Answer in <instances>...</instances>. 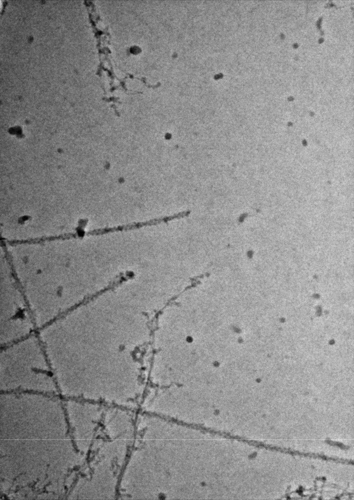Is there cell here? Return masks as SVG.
Returning <instances> with one entry per match:
<instances>
[{"label":"cell","mask_w":354,"mask_h":500,"mask_svg":"<svg viewBox=\"0 0 354 500\" xmlns=\"http://www.w3.org/2000/svg\"><path fill=\"white\" fill-rule=\"evenodd\" d=\"M1 387L48 385L58 389L44 347L37 333L1 346Z\"/></svg>","instance_id":"6da1fadb"}]
</instances>
